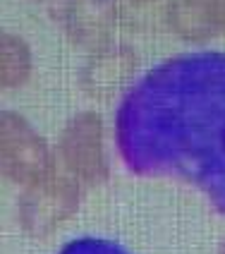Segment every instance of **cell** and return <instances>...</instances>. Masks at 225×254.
Returning a JSON list of instances; mask_svg holds the SVG:
<instances>
[{
	"label": "cell",
	"instance_id": "6",
	"mask_svg": "<svg viewBox=\"0 0 225 254\" xmlns=\"http://www.w3.org/2000/svg\"><path fill=\"white\" fill-rule=\"evenodd\" d=\"M112 17L115 10L111 0H67L60 12L67 36L89 51H99L108 43Z\"/></svg>",
	"mask_w": 225,
	"mask_h": 254
},
{
	"label": "cell",
	"instance_id": "4",
	"mask_svg": "<svg viewBox=\"0 0 225 254\" xmlns=\"http://www.w3.org/2000/svg\"><path fill=\"white\" fill-rule=\"evenodd\" d=\"M82 194V185L67 173H53L46 180L24 187L19 197V223L34 238H46L67 221Z\"/></svg>",
	"mask_w": 225,
	"mask_h": 254
},
{
	"label": "cell",
	"instance_id": "2",
	"mask_svg": "<svg viewBox=\"0 0 225 254\" xmlns=\"http://www.w3.org/2000/svg\"><path fill=\"white\" fill-rule=\"evenodd\" d=\"M0 154L5 178L22 187H31L56 173V158L46 141L12 111H2L0 118Z\"/></svg>",
	"mask_w": 225,
	"mask_h": 254
},
{
	"label": "cell",
	"instance_id": "8",
	"mask_svg": "<svg viewBox=\"0 0 225 254\" xmlns=\"http://www.w3.org/2000/svg\"><path fill=\"white\" fill-rule=\"evenodd\" d=\"M31 74V51L12 31H2L0 43V82L5 89H17Z\"/></svg>",
	"mask_w": 225,
	"mask_h": 254
},
{
	"label": "cell",
	"instance_id": "11",
	"mask_svg": "<svg viewBox=\"0 0 225 254\" xmlns=\"http://www.w3.org/2000/svg\"><path fill=\"white\" fill-rule=\"evenodd\" d=\"M134 2H149V0H134Z\"/></svg>",
	"mask_w": 225,
	"mask_h": 254
},
{
	"label": "cell",
	"instance_id": "7",
	"mask_svg": "<svg viewBox=\"0 0 225 254\" xmlns=\"http://www.w3.org/2000/svg\"><path fill=\"white\" fill-rule=\"evenodd\" d=\"M168 24L187 41L225 36V0H170Z\"/></svg>",
	"mask_w": 225,
	"mask_h": 254
},
{
	"label": "cell",
	"instance_id": "9",
	"mask_svg": "<svg viewBox=\"0 0 225 254\" xmlns=\"http://www.w3.org/2000/svg\"><path fill=\"white\" fill-rule=\"evenodd\" d=\"M57 254H129L117 242L103 240V238H77L67 242Z\"/></svg>",
	"mask_w": 225,
	"mask_h": 254
},
{
	"label": "cell",
	"instance_id": "3",
	"mask_svg": "<svg viewBox=\"0 0 225 254\" xmlns=\"http://www.w3.org/2000/svg\"><path fill=\"white\" fill-rule=\"evenodd\" d=\"M57 161L82 187H96L108 178L103 151V123L94 111L77 113L57 139Z\"/></svg>",
	"mask_w": 225,
	"mask_h": 254
},
{
	"label": "cell",
	"instance_id": "1",
	"mask_svg": "<svg viewBox=\"0 0 225 254\" xmlns=\"http://www.w3.org/2000/svg\"><path fill=\"white\" fill-rule=\"evenodd\" d=\"M120 156L139 175L177 178L225 213V51L175 56L125 94Z\"/></svg>",
	"mask_w": 225,
	"mask_h": 254
},
{
	"label": "cell",
	"instance_id": "10",
	"mask_svg": "<svg viewBox=\"0 0 225 254\" xmlns=\"http://www.w3.org/2000/svg\"><path fill=\"white\" fill-rule=\"evenodd\" d=\"M218 254H225V240L221 242V247H218Z\"/></svg>",
	"mask_w": 225,
	"mask_h": 254
},
{
	"label": "cell",
	"instance_id": "5",
	"mask_svg": "<svg viewBox=\"0 0 225 254\" xmlns=\"http://www.w3.org/2000/svg\"><path fill=\"white\" fill-rule=\"evenodd\" d=\"M134 70H137V56L129 48L103 46L91 53L89 63L84 65L82 86L94 99H111L127 84Z\"/></svg>",
	"mask_w": 225,
	"mask_h": 254
}]
</instances>
